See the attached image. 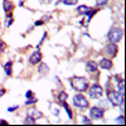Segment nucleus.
I'll list each match as a JSON object with an SVG mask.
<instances>
[{"label":"nucleus","mask_w":126,"mask_h":126,"mask_svg":"<svg viewBox=\"0 0 126 126\" xmlns=\"http://www.w3.org/2000/svg\"><path fill=\"white\" fill-rule=\"evenodd\" d=\"M12 23H13V16H12V15H9V20H8V24H6V25L10 27V24H12Z\"/></svg>","instance_id":"26"},{"label":"nucleus","mask_w":126,"mask_h":126,"mask_svg":"<svg viewBox=\"0 0 126 126\" xmlns=\"http://www.w3.org/2000/svg\"><path fill=\"white\" fill-rule=\"evenodd\" d=\"M62 3L66 5H76L78 3V0H62Z\"/></svg>","instance_id":"19"},{"label":"nucleus","mask_w":126,"mask_h":126,"mask_svg":"<svg viewBox=\"0 0 126 126\" xmlns=\"http://www.w3.org/2000/svg\"><path fill=\"white\" fill-rule=\"evenodd\" d=\"M109 1V0H96V4L98 5V6H101V5H105Z\"/></svg>","instance_id":"21"},{"label":"nucleus","mask_w":126,"mask_h":126,"mask_svg":"<svg viewBox=\"0 0 126 126\" xmlns=\"http://www.w3.org/2000/svg\"><path fill=\"white\" fill-rule=\"evenodd\" d=\"M4 93H5V90H4V88H1V90H0V97H1Z\"/></svg>","instance_id":"30"},{"label":"nucleus","mask_w":126,"mask_h":126,"mask_svg":"<svg viewBox=\"0 0 126 126\" xmlns=\"http://www.w3.org/2000/svg\"><path fill=\"white\" fill-rule=\"evenodd\" d=\"M30 96H32V91H27V93H25V97H27V98H30Z\"/></svg>","instance_id":"29"},{"label":"nucleus","mask_w":126,"mask_h":126,"mask_svg":"<svg viewBox=\"0 0 126 126\" xmlns=\"http://www.w3.org/2000/svg\"><path fill=\"white\" fill-rule=\"evenodd\" d=\"M86 68H87L88 72L93 73V72H96V71H97L98 64H97L96 62H93V61H88V62H87V64H86Z\"/></svg>","instance_id":"11"},{"label":"nucleus","mask_w":126,"mask_h":126,"mask_svg":"<svg viewBox=\"0 0 126 126\" xmlns=\"http://www.w3.org/2000/svg\"><path fill=\"white\" fill-rule=\"evenodd\" d=\"M28 116L37 120V119H40L42 116H43V113H42L39 110H37V109H29L28 110Z\"/></svg>","instance_id":"10"},{"label":"nucleus","mask_w":126,"mask_h":126,"mask_svg":"<svg viewBox=\"0 0 126 126\" xmlns=\"http://www.w3.org/2000/svg\"><path fill=\"white\" fill-rule=\"evenodd\" d=\"M24 124H29V125H33V124H35V119H33V117H30V116H28L25 120H24Z\"/></svg>","instance_id":"20"},{"label":"nucleus","mask_w":126,"mask_h":126,"mask_svg":"<svg viewBox=\"0 0 126 126\" xmlns=\"http://www.w3.org/2000/svg\"><path fill=\"white\" fill-rule=\"evenodd\" d=\"M117 92L121 94H125V87H124V79L121 78L119 81V86H117Z\"/></svg>","instance_id":"17"},{"label":"nucleus","mask_w":126,"mask_h":126,"mask_svg":"<svg viewBox=\"0 0 126 126\" xmlns=\"http://www.w3.org/2000/svg\"><path fill=\"white\" fill-rule=\"evenodd\" d=\"M3 124H5V125H6L8 122H6V121H4V120H0V125H3Z\"/></svg>","instance_id":"32"},{"label":"nucleus","mask_w":126,"mask_h":126,"mask_svg":"<svg viewBox=\"0 0 126 126\" xmlns=\"http://www.w3.org/2000/svg\"><path fill=\"white\" fill-rule=\"evenodd\" d=\"M107 97L109 101L113 105V106H120V105L124 103V94L119 93L117 91H109L107 92Z\"/></svg>","instance_id":"3"},{"label":"nucleus","mask_w":126,"mask_h":126,"mask_svg":"<svg viewBox=\"0 0 126 126\" xmlns=\"http://www.w3.org/2000/svg\"><path fill=\"white\" fill-rule=\"evenodd\" d=\"M39 73H42V75H44V73H48V71H49V68H48V66L46 64V63H42V64L39 66Z\"/></svg>","instance_id":"16"},{"label":"nucleus","mask_w":126,"mask_h":126,"mask_svg":"<svg viewBox=\"0 0 126 126\" xmlns=\"http://www.w3.org/2000/svg\"><path fill=\"white\" fill-rule=\"evenodd\" d=\"M71 83H72V87L79 92H83L88 88V82L83 77H73Z\"/></svg>","instance_id":"1"},{"label":"nucleus","mask_w":126,"mask_h":126,"mask_svg":"<svg viewBox=\"0 0 126 126\" xmlns=\"http://www.w3.org/2000/svg\"><path fill=\"white\" fill-rule=\"evenodd\" d=\"M40 24H43V22H42V20H39V22L35 23V25H40Z\"/></svg>","instance_id":"31"},{"label":"nucleus","mask_w":126,"mask_h":126,"mask_svg":"<svg viewBox=\"0 0 126 126\" xmlns=\"http://www.w3.org/2000/svg\"><path fill=\"white\" fill-rule=\"evenodd\" d=\"M4 52V43H3V40H0V54H1Z\"/></svg>","instance_id":"24"},{"label":"nucleus","mask_w":126,"mask_h":126,"mask_svg":"<svg viewBox=\"0 0 126 126\" xmlns=\"http://www.w3.org/2000/svg\"><path fill=\"white\" fill-rule=\"evenodd\" d=\"M98 66L102 69H111L112 68V61L110 58H102L98 63Z\"/></svg>","instance_id":"9"},{"label":"nucleus","mask_w":126,"mask_h":126,"mask_svg":"<svg viewBox=\"0 0 126 126\" xmlns=\"http://www.w3.org/2000/svg\"><path fill=\"white\" fill-rule=\"evenodd\" d=\"M124 119H125L124 116H120V117L117 119V122H119V124H121V125H124V124H125V120H124Z\"/></svg>","instance_id":"23"},{"label":"nucleus","mask_w":126,"mask_h":126,"mask_svg":"<svg viewBox=\"0 0 126 126\" xmlns=\"http://www.w3.org/2000/svg\"><path fill=\"white\" fill-rule=\"evenodd\" d=\"M52 111H53L54 115H58V113H59V110H58L57 107H53V110H52Z\"/></svg>","instance_id":"28"},{"label":"nucleus","mask_w":126,"mask_h":126,"mask_svg":"<svg viewBox=\"0 0 126 126\" xmlns=\"http://www.w3.org/2000/svg\"><path fill=\"white\" fill-rule=\"evenodd\" d=\"M12 67H13V63L10 62V61L5 63V66H4V71H5V73H6L8 76L12 75Z\"/></svg>","instance_id":"14"},{"label":"nucleus","mask_w":126,"mask_h":126,"mask_svg":"<svg viewBox=\"0 0 126 126\" xmlns=\"http://www.w3.org/2000/svg\"><path fill=\"white\" fill-rule=\"evenodd\" d=\"M122 35H124L122 29H121V28H117V27H115V28H112V29L109 32V34H107V39L111 42V43L117 44L122 39Z\"/></svg>","instance_id":"2"},{"label":"nucleus","mask_w":126,"mask_h":126,"mask_svg":"<svg viewBox=\"0 0 126 126\" xmlns=\"http://www.w3.org/2000/svg\"><path fill=\"white\" fill-rule=\"evenodd\" d=\"M16 109H18V106H12V107L8 109V111H9V112H13V111H15Z\"/></svg>","instance_id":"27"},{"label":"nucleus","mask_w":126,"mask_h":126,"mask_svg":"<svg viewBox=\"0 0 126 126\" xmlns=\"http://www.w3.org/2000/svg\"><path fill=\"white\" fill-rule=\"evenodd\" d=\"M82 122H83V124H92V121H91V120H88L87 117H83Z\"/></svg>","instance_id":"25"},{"label":"nucleus","mask_w":126,"mask_h":126,"mask_svg":"<svg viewBox=\"0 0 126 126\" xmlns=\"http://www.w3.org/2000/svg\"><path fill=\"white\" fill-rule=\"evenodd\" d=\"M73 103L78 109H86L88 107V100L83 96V94H75L73 97Z\"/></svg>","instance_id":"5"},{"label":"nucleus","mask_w":126,"mask_h":126,"mask_svg":"<svg viewBox=\"0 0 126 126\" xmlns=\"http://www.w3.org/2000/svg\"><path fill=\"white\" fill-rule=\"evenodd\" d=\"M90 115H91V117L92 119H102L103 117V115H105V110L98 107V106H94L90 110Z\"/></svg>","instance_id":"6"},{"label":"nucleus","mask_w":126,"mask_h":126,"mask_svg":"<svg viewBox=\"0 0 126 126\" xmlns=\"http://www.w3.org/2000/svg\"><path fill=\"white\" fill-rule=\"evenodd\" d=\"M67 93L64 92V91H62V92H59V94H58V100H59V102L61 103H63V102H66L67 101Z\"/></svg>","instance_id":"15"},{"label":"nucleus","mask_w":126,"mask_h":126,"mask_svg":"<svg viewBox=\"0 0 126 126\" xmlns=\"http://www.w3.org/2000/svg\"><path fill=\"white\" fill-rule=\"evenodd\" d=\"M102 93H103V90L100 85H97V83H93V85L88 88V94L93 100H100L102 97Z\"/></svg>","instance_id":"4"},{"label":"nucleus","mask_w":126,"mask_h":126,"mask_svg":"<svg viewBox=\"0 0 126 126\" xmlns=\"http://www.w3.org/2000/svg\"><path fill=\"white\" fill-rule=\"evenodd\" d=\"M35 102H37V98L34 97V98H32V100L25 101V105H32V103H35Z\"/></svg>","instance_id":"22"},{"label":"nucleus","mask_w":126,"mask_h":126,"mask_svg":"<svg viewBox=\"0 0 126 126\" xmlns=\"http://www.w3.org/2000/svg\"><path fill=\"white\" fill-rule=\"evenodd\" d=\"M90 10H91V8L87 6V5H81V6L77 8V12H78L79 14H87Z\"/></svg>","instance_id":"13"},{"label":"nucleus","mask_w":126,"mask_h":126,"mask_svg":"<svg viewBox=\"0 0 126 126\" xmlns=\"http://www.w3.org/2000/svg\"><path fill=\"white\" fill-rule=\"evenodd\" d=\"M62 105H63V107L66 109V111H67V113H68V117H69V119H72V111H71L69 106H68V105H67V101H66V102H63Z\"/></svg>","instance_id":"18"},{"label":"nucleus","mask_w":126,"mask_h":126,"mask_svg":"<svg viewBox=\"0 0 126 126\" xmlns=\"http://www.w3.org/2000/svg\"><path fill=\"white\" fill-rule=\"evenodd\" d=\"M3 6H4V12H5V13H10V12H12V10H13V8H14L13 3L8 1V0H4V3H3Z\"/></svg>","instance_id":"12"},{"label":"nucleus","mask_w":126,"mask_h":126,"mask_svg":"<svg viewBox=\"0 0 126 126\" xmlns=\"http://www.w3.org/2000/svg\"><path fill=\"white\" fill-rule=\"evenodd\" d=\"M42 61V53L39 52V49H37L33 54L30 56V58H29V62L32 63V64H38V63Z\"/></svg>","instance_id":"8"},{"label":"nucleus","mask_w":126,"mask_h":126,"mask_svg":"<svg viewBox=\"0 0 126 126\" xmlns=\"http://www.w3.org/2000/svg\"><path fill=\"white\" fill-rule=\"evenodd\" d=\"M105 53H106L110 58H113L117 54V46L110 42V43L106 46V48H105Z\"/></svg>","instance_id":"7"}]
</instances>
